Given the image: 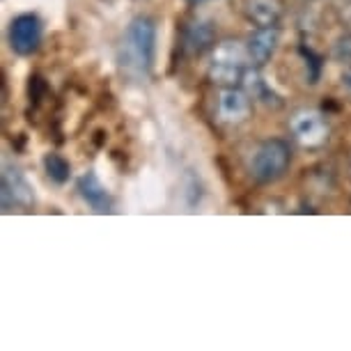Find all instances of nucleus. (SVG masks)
Here are the masks:
<instances>
[{
    "label": "nucleus",
    "mask_w": 351,
    "mask_h": 351,
    "mask_svg": "<svg viewBox=\"0 0 351 351\" xmlns=\"http://www.w3.org/2000/svg\"><path fill=\"white\" fill-rule=\"evenodd\" d=\"M156 53V21L152 16H136L127 25L117 49V64L122 74L134 81H143L154 67Z\"/></svg>",
    "instance_id": "f257e3e1"
},
{
    "label": "nucleus",
    "mask_w": 351,
    "mask_h": 351,
    "mask_svg": "<svg viewBox=\"0 0 351 351\" xmlns=\"http://www.w3.org/2000/svg\"><path fill=\"white\" fill-rule=\"evenodd\" d=\"M291 165V145L285 138H267L255 147L248 161V172L253 182L269 186L280 182Z\"/></svg>",
    "instance_id": "f03ea898"
},
{
    "label": "nucleus",
    "mask_w": 351,
    "mask_h": 351,
    "mask_svg": "<svg viewBox=\"0 0 351 351\" xmlns=\"http://www.w3.org/2000/svg\"><path fill=\"white\" fill-rule=\"evenodd\" d=\"M248 49L246 44L237 42V39H225L216 44L211 51V62L207 69L209 81L221 88H237L243 83V76L248 71Z\"/></svg>",
    "instance_id": "7ed1b4c3"
},
{
    "label": "nucleus",
    "mask_w": 351,
    "mask_h": 351,
    "mask_svg": "<svg viewBox=\"0 0 351 351\" xmlns=\"http://www.w3.org/2000/svg\"><path fill=\"white\" fill-rule=\"evenodd\" d=\"M291 138L306 149L324 147L330 136V127L326 117L319 110H299L289 122Z\"/></svg>",
    "instance_id": "20e7f679"
},
{
    "label": "nucleus",
    "mask_w": 351,
    "mask_h": 351,
    "mask_svg": "<svg viewBox=\"0 0 351 351\" xmlns=\"http://www.w3.org/2000/svg\"><path fill=\"white\" fill-rule=\"evenodd\" d=\"M42 35H44V25L39 21V16L30 14V12L12 19L8 32L12 51L21 58H30L32 53H37V49L42 46Z\"/></svg>",
    "instance_id": "39448f33"
},
{
    "label": "nucleus",
    "mask_w": 351,
    "mask_h": 351,
    "mask_svg": "<svg viewBox=\"0 0 351 351\" xmlns=\"http://www.w3.org/2000/svg\"><path fill=\"white\" fill-rule=\"evenodd\" d=\"M253 112V97L248 95L246 88H223L216 101V120L225 127H239Z\"/></svg>",
    "instance_id": "423d86ee"
},
{
    "label": "nucleus",
    "mask_w": 351,
    "mask_h": 351,
    "mask_svg": "<svg viewBox=\"0 0 351 351\" xmlns=\"http://www.w3.org/2000/svg\"><path fill=\"white\" fill-rule=\"evenodd\" d=\"M0 195H3L5 211L10 207H30V204L35 202L30 182L25 180L23 172L12 163L3 165V191H0Z\"/></svg>",
    "instance_id": "0eeeda50"
},
{
    "label": "nucleus",
    "mask_w": 351,
    "mask_h": 351,
    "mask_svg": "<svg viewBox=\"0 0 351 351\" xmlns=\"http://www.w3.org/2000/svg\"><path fill=\"white\" fill-rule=\"evenodd\" d=\"M216 46V25L207 19H193L182 32V49L191 58H200Z\"/></svg>",
    "instance_id": "6e6552de"
},
{
    "label": "nucleus",
    "mask_w": 351,
    "mask_h": 351,
    "mask_svg": "<svg viewBox=\"0 0 351 351\" xmlns=\"http://www.w3.org/2000/svg\"><path fill=\"white\" fill-rule=\"evenodd\" d=\"M278 46H280V28L278 25H267V28H255L250 32L246 49L250 64L255 67H264L267 62L274 60Z\"/></svg>",
    "instance_id": "1a4fd4ad"
},
{
    "label": "nucleus",
    "mask_w": 351,
    "mask_h": 351,
    "mask_svg": "<svg viewBox=\"0 0 351 351\" xmlns=\"http://www.w3.org/2000/svg\"><path fill=\"white\" fill-rule=\"evenodd\" d=\"M76 186H78V193L83 197V202L88 204L92 211H97V214H110L112 211V197L95 172H85V175L78 177Z\"/></svg>",
    "instance_id": "9d476101"
},
{
    "label": "nucleus",
    "mask_w": 351,
    "mask_h": 351,
    "mask_svg": "<svg viewBox=\"0 0 351 351\" xmlns=\"http://www.w3.org/2000/svg\"><path fill=\"white\" fill-rule=\"evenodd\" d=\"M243 14L255 28L278 25L285 16V0H243Z\"/></svg>",
    "instance_id": "9b49d317"
},
{
    "label": "nucleus",
    "mask_w": 351,
    "mask_h": 351,
    "mask_svg": "<svg viewBox=\"0 0 351 351\" xmlns=\"http://www.w3.org/2000/svg\"><path fill=\"white\" fill-rule=\"evenodd\" d=\"M260 67H248L246 76H243V88H246V92L250 97H253V101H260L264 106H274V108H278L282 101L280 97L276 95V90L271 88V85L264 81V76L257 71Z\"/></svg>",
    "instance_id": "f8f14e48"
},
{
    "label": "nucleus",
    "mask_w": 351,
    "mask_h": 351,
    "mask_svg": "<svg viewBox=\"0 0 351 351\" xmlns=\"http://www.w3.org/2000/svg\"><path fill=\"white\" fill-rule=\"evenodd\" d=\"M44 170H46V175H49V180L53 184H60V186L67 184L71 177L69 161L62 154H58V152H49V154L44 156Z\"/></svg>",
    "instance_id": "ddd939ff"
},
{
    "label": "nucleus",
    "mask_w": 351,
    "mask_h": 351,
    "mask_svg": "<svg viewBox=\"0 0 351 351\" xmlns=\"http://www.w3.org/2000/svg\"><path fill=\"white\" fill-rule=\"evenodd\" d=\"M299 53H301L303 62H306V78H308V83L315 85L317 81H319L322 69H324L322 56H319V53H315L313 49H310V46H299Z\"/></svg>",
    "instance_id": "4468645a"
},
{
    "label": "nucleus",
    "mask_w": 351,
    "mask_h": 351,
    "mask_svg": "<svg viewBox=\"0 0 351 351\" xmlns=\"http://www.w3.org/2000/svg\"><path fill=\"white\" fill-rule=\"evenodd\" d=\"M333 58L337 62H342V64L351 62V35H342L333 44Z\"/></svg>",
    "instance_id": "2eb2a0df"
},
{
    "label": "nucleus",
    "mask_w": 351,
    "mask_h": 351,
    "mask_svg": "<svg viewBox=\"0 0 351 351\" xmlns=\"http://www.w3.org/2000/svg\"><path fill=\"white\" fill-rule=\"evenodd\" d=\"M340 81H342V88L347 90L349 95H351V62L347 64V67H344V71H342V78H340Z\"/></svg>",
    "instance_id": "dca6fc26"
},
{
    "label": "nucleus",
    "mask_w": 351,
    "mask_h": 351,
    "mask_svg": "<svg viewBox=\"0 0 351 351\" xmlns=\"http://www.w3.org/2000/svg\"><path fill=\"white\" fill-rule=\"evenodd\" d=\"M191 5H202V3H207V0H189Z\"/></svg>",
    "instance_id": "f3484780"
}]
</instances>
